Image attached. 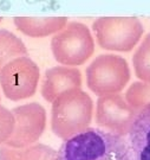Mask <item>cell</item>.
<instances>
[{
	"label": "cell",
	"mask_w": 150,
	"mask_h": 160,
	"mask_svg": "<svg viewBox=\"0 0 150 160\" xmlns=\"http://www.w3.org/2000/svg\"><path fill=\"white\" fill-rule=\"evenodd\" d=\"M56 160H135V158L124 136L90 127L65 140L57 151Z\"/></svg>",
	"instance_id": "1"
},
{
	"label": "cell",
	"mask_w": 150,
	"mask_h": 160,
	"mask_svg": "<svg viewBox=\"0 0 150 160\" xmlns=\"http://www.w3.org/2000/svg\"><path fill=\"white\" fill-rule=\"evenodd\" d=\"M93 103L81 89H72L52 102L51 129L64 141L89 129L92 120Z\"/></svg>",
	"instance_id": "2"
},
{
	"label": "cell",
	"mask_w": 150,
	"mask_h": 160,
	"mask_svg": "<svg viewBox=\"0 0 150 160\" xmlns=\"http://www.w3.org/2000/svg\"><path fill=\"white\" fill-rule=\"evenodd\" d=\"M129 81L128 62L117 55H101L86 68V84L99 97L119 94Z\"/></svg>",
	"instance_id": "3"
},
{
	"label": "cell",
	"mask_w": 150,
	"mask_h": 160,
	"mask_svg": "<svg viewBox=\"0 0 150 160\" xmlns=\"http://www.w3.org/2000/svg\"><path fill=\"white\" fill-rule=\"evenodd\" d=\"M54 59L64 65L84 64L95 51V42L86 25L82 23H67V25L51 41Z\"/></svg>",
	"instance_id": "4"
},
{
	"label": "cell",
	"mask_w": 150,
	"mask_h": 160,
	"mask_svg": "<svg viewBox=\"0 0 150 160\" xmlns=\"http://www.w3.org/2000/svg\"><path fill=\"white\" fill-rule=\"evenodd\" d=\"M97 43L110 51H131L143 34V25L135 17H101L92 25Z\"/></svg>",
	"instance_id": "5"
},
{
	"label": "cell",
	"mask_w": 150,
	"mask_h": 160,
	"mask_svg": "<svg viewBox=\"0 0 150 160\" xmlns=\"http://www.w3.org/2000/svg\"><path fill=\"white\" fill-rule=\"evenodd\" d=\"M39 68L30 57H19L0 73V85L11 101H22L34 95L39 82Z\"/></svg>",
	"instance_id": "6"
},
{
	"label": "cell",
	"mask_w": 150,
	"mask_h": 160,
	"mask_svg": "<svg viewBox=\"0 0 150 160\" xmlns=\"http://www.w3.org/2000/svg\"><path fill=\"white\" fill-rule=\"evenodd\" d=\"M14 116V131L7 140L6 146L24 148L34 145L46 127V112L39 103H27L15 107L12 110Z\"/></svg>",
	"instance_id": "7"
},
{
	"label": "cell",
	"mask_w": 150,
	"mask_h": 160,
	"mask_svg": "<svg viewBox=\"0 0 150 160\" xmlns=\"http://www.w3.org/2000/svg\"><path fill=\"white\" fill-rule=\"evenodd\" d=\"M137 112L121 94L102 96L97 101L96 122L101 129L125 136L129 134Z\"/></svg>",
	"instance_id": "8"
},
{
	"label": "cell",
	"mask_w": 150,
	"mask_h": 160,
	"mask_svg": "<svg viewBox=\"0 0 150 160\" xmlns=\"http://www.w3.org/2000/svg\"><path fill=\"white\" fill-rule=\"evenodd\" d=\"M82 75L76 68L53 66L45 71L42 95L47 102H53L59 95L72 89H81Z\"/></svg>",
	"instance_id": "9"
},
{
	"label": "cell",
	"mask_w": 150,
	"mask_h": 160,
	"mask_svg": "<svg viewBox=\"0 0 150 160\" xmlns=\"http://www.w3.org/2000/svg\"><path fill=\"white\" fill-rule=\"evenodd\" d=\"M128 139L135 160H150V106L137 113Z\"/></svg>",
	"instance_id": "10"
},
{
	"label": "cell",
	"mask_w": 150,
	"mask_h": 160,
	"mask_svg": "<svg viewBox=\"0 0 150 160\" xmlns=\"http://www.w3.org/2000/svg\"><path fill=\"white\" fill-rule=\"evenodd\" d=\"M15 27L33 38L57 34L67 25L66 17H14Z\"/></svg>",
	"instance_id": "11"
},
{
	"label": "cell",
	"mask_w": 150,
	"mask_h": 160,
	"mask_svg": "<svg viewBox=\"0 0 150 160\" xmlns=\"http://www.w3.org/2000/svg\"><path fill=\"white\" fill-rule=\"evenodd\" d=\"M56 152L50 146L34 144L24 148L0 146V160H56Z\"/></svg>",
	"instance_id": "12"
},
{
	"label": "cell",
	"mask_w": 150,
	"mask_h": 160,
	"mask_svg": "<svg viewBox=\"0 0 150 160\" xmlns=\"http://www.w3.org/2000/svg\"><path fill=\"white\" fill-rule=\"evenodd\" d=\"M27 56L25 44L8 30H0V73L10 62Z\"/></svg>",
	"instance_id": "13"
},
{
	"label": "cell",
	"mask_w": 150,
	"mask_h": 160,
	"mask_svg": "<svg viewBox=\"0 0 150 160\" xmlns=\"http://www.w3.org/2000/svg\"><path fill=\"white\" fill-rule=\"evenodd\" d=\"M136 76L145 83H150V33H148L133 57Z\"/></svg>",
	"instance_id": "14"
},
{
	"label": "cell",
	"mask_w": 150,
	"mask_h": 160,
	"mask_svg": "<svg viewBox=\"0 0 150 160\" xmlns=\"http://www.w3.org/2000/svg\"><path fill=\"white\" fill-rule=\"evenodd\" d=\"M125 100L137 113L150 106V83L142 81L133 83L125 93Z\"/></svg>",
	"instance_id": "15"
},
{
	"label": "cell",
	"mask_w": 150,
	"mask_h": 160,
	"mask_svg": "<svg viewBox=\"0 0 150 160\" xmlns=\"http://www.w3.org/2000/svg\"><path fill=\"white\" fill-rule=\"evenodd\" d=\"M14 123L12 112L0 104V145H5L13 134Z\"/></svg>",
	"instance_id": "16"
},
{
	"label": "cell",
	"mask_w": 150,
	"mask_h": 160,
	"mask_svg": "<svg viewBox=\"0 0 150 160\" xmlns=\"http://www.w3.org/2000/svg\"><path fill=\"white\" fill-rule=\"evenodd\" d=\"M0 22H1V18H0Z\"/></svg>",
	"instance_id": "17"
}]
</instances>
